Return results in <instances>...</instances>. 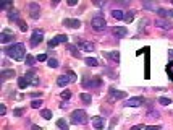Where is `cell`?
<instances>
[{
  "mask_svg": "<svg viewBox=\"0 0 173 130\" xmlns=\"http://www.w3.org/2000/svg\"><path fill=\"white\" fill-rule=\"evenodd\" d=\"M23 114H24V109H21V107H18V109L13 111V116H15V117H20V116H23Z\"/></svg>",
  "mask_w": 173,
  "mask_h": 130,
  "instance_id": "d590c367",
  "label": "cell"
},
{
  "mask_svg": "<svg viewBox=\"0 0 173 130\" xmlns=\"http://www.w3.org/2000/svg\"><path fill=\"white\" fill-rule=\"evenodd\" d=\"M47 65L50 67V69H57V67H58V60H57V59H49L47 60Z\"/></svg>",
  "mask_w": 173,
  "mask_h": 130,
  "instance_id": "f1b7e54d",
  "label": "cell"
},
{
  "mask_svg": "<svg viewBox=\"0 0 173 130\" xmlns=\"http://www.w3.org/2000/svg\"><path fill=\"white\" fill-rule=\"evenodd\" d=\"M74 46L78 49L84 50V52H92L94 50V44L91 41H86V39H81V37H76V41H74Z\"/></svg>",
  "mask_w": 173,
  "mask_h": 130,
  "instance_id": "277c9868",
  "label": "cell"
},
{
  "mask_svg": "<svg viewBox=\"0 0 173 130\" xmlns=\"http://www.w3.org/2000/svg\"><path fill=\"white\" fill-rule=\"evenodd\" d=\"M63 26L71 28V30H76V28H81V21L78 18H65L63 20Z\"/></svg>",
  "mask_w": 173,
  "mask_h": 130,
  "instance_id": "4fadbf2b",
  "label": "cell"
},
{
  "mask_svg": "<svg viewBox=\"0 0 173 130\" xmlns=\"http://www.w3.org/2000/svg\"><path fill=\"white\" fill-rule=\"evenodd\" d=\"M159 103L162 104V106H168V104H171V99H168V98H159Z\"/></svg>",
  "mask_w": 173,
  "mask_h": 130,
  "instance_id": "1f68e13d",
  "label": "cell"
},
{
  "mask_svg": "<svg viewBox=\"0 0 173 130\" xmlns=\"http://www.w3.org/2000/svg\"><path fill=\"white\" fill-rule=\"evenodd\" d=\"M18 26H20V30H21L23 33H24V31H28V25H26L23 20H20V21H18Z\"/></svg>",
  "mask_w": 173,
  "mask_h": 130,
  "instance_id": "d6a6232c",
  "label": "cell"
},
{
  "mask_svg": "<svg viewBox=\"0 0 173 130\" xmlns=\"http://www.w3.org/2000/svg\"><path fill=\"white\" fill-rule=\"evenodd\" d=\"M125 98H126L125 91H118L115 88H110V91H108V101H118V99H125Z\"/></svg>",
  "mask_w": 173,
  "mask_h": 130,
  "instance_id": "9c48e42d",
  "label": "cell"
},
{
  "mask_svg": "<svg viewBox=\"0 0 173 130\" xmlns=\"http://www.w3.org/2000/svg\"><path fill=\"white\" fill-rule=\"evenodd\" d=\"M41 117H44L45 120H49V119H52V111L50 109H42L41 111Z\"/></svg>",
  "mask_w": 173,
  "mask_h": 130,
  "instance_id": "83f0119b",
  "label": "cell"
},
{
  "mask_svg": "<svg viewBox=\"0 0 173 130\" xmlns=\"http://www.w3.org/2000/svg\"><path fill=\"white\" fill-rule=\"evenodd\" d=\"M44 41V31H41V30H36L32 33V36H31V41H29V44H31V47H37L39 44H41Z\"/></svg>",
  "mask_w": 173,
  "mask_h": 130,
  "instance_id": "8992f818",
  "label": "cell"
},
{
  "mask_svg": "<svg viewBox=\"0 0 173 130\" xmlns=\"http://www.w3.org/2000/svg\"><path fill=\"white\" fill-rule=\"evenodd\" d=\"M171 3H173V2H171Z\"/></svg>",
  "mask_w": 173,
  "mask_h": 130,
  "instance_id": "681fc988",
  "label": "cell"
},
{
  "mask_svg": "<svg viewBox=\"0 0 173 130\" xmlns=\"http://www.w3.org/2000/svg\"><path fill=\"white\" fill-rule=\"evenodd\" d=\"M110 13L115 20H125V12H122V10H112Z\"/></svg>",
  "mask_w": 173,
  "mask_h": 130,
  "instance_id": "7402d4cb",
  "label": "cell"
},
{
  "mask_svg": "<svg viewBox=\"0 0 173 130\" xmlns=\"http://www.w3.org/2000/svg\"><path fill=\"white\" fill-rule=\"evenodd\" d=\"M168 18H173V10H168Z\"/></svg>",
  "mask_w": 173,
  "mask_h": 130,
  "instance_id": "c3c4849f",
  "label": "cell"
},
{
  "mask_svg": "<svg viewBox=\"0 0 173 130\" xmlns=\"http://www.w3.org/2000/svg\"><path fill=\"white\" fill-rule=\"evenodd\" d=\"M26 86H29V81L26 80V77H20V78H18V88L24 89Z\"/></svg>",
  "mask_w": 173,
  "mask_h": 130,
  "instance_id": "cb8c5ba5",
  "label": "cell"
},
{
  "mask_svg": "<svg viewBox=\"0 0 173 130\" xmlns=\"http://www.w3.org/2000/svg\"><path fill=\"white\" fill-rule=\"evenodd\" d=\"M144 103V98L142 96H134V98H130L125 101V107H137V106H142Z\"/></svg>",
  "mask_w": 173,
  "mask_h": 130,
  "instance_id": "ba28073f",
  "label": "cell"
},
{
  "mask_svg": "<svg viewBox=\"0 0 173 130\" xmlns=\"http://www.w3.org/2000/svg\"><path fill=\"white\" fill-rule=\"evenodd\" d=\"M0 112H2V116H5V112H7V109H5L3 104H2V107H0Z\"/></svg>",
  "mask_w": 173,
  "mask_h": 130,
  "instance_id": "f6af8a7d",
  "label": "cell"
},
{
  "mask_svg": "<svg viewBox=\"0 0 173 130\" xmlns=\"http://www.w3.org/2000/svg\"><path fill=\"white\" fill-rule=\"evenodd\" d=\"M92 125H94V128H97V130H102L103 127H105V117L96 116L94 119H92Z\"/></svg>",
  "mask_w": 173,
  "mask_h": 130,
  "instance_id": "5bb4252c",
  "label": "cell"
},
{
  "mask_svg": "<svg viewBox=\"0 0 173 130\" xmlns=\"http://www.w3.org/2000/svg\"><path fill=\"white\" fill-rule=\"evenodd\" d=\"M84 62H86V65H89V67H97L99 65V60L94 59V57H86Z\"/></svg>",
  "mask_w": 173,
  "mask_h": 130,
  "instance_id": "484cf974",
  "label": "cell"
},
{
  "mask_svg": "<svg viewBox=\"0 0 173 130\" xmlns=\"http://www.w3.org/2000/svg\"><path fill=\"white\" fill-rule=\"evenodd\" d=\"M15 39V34L11 33L10 30H3L2 33H0V42L2 44H8Z\"/></svg>",
  "mask_w": 173,
  "mask_h": 130,
  "instance_id": "7c38bea8",
  "label": "cell"
},
{
  "mask_svg": "<svg viewBox=\"0 0 173 130\" xmlns=\"http://www.w3.org/2000/svg\"><path fill=\"white\" fill-rule=\"evenodd\" d=\"M68 50L71 52L73 57H76V59H81V54L76 50V46H73V44H68Z\"/></svg>",
  "mask_w": 173,
  "mask_h": 130,
  "instance_id": "d4e9b609",
  "label": "cell"
},
{
  "mask_svg": "<svg viewBox=\"0 0 173 130\" xmlns=\"http://www.w3.org/2000/svg\"><path fill=\"white\" fill-rule=\"evenodd\" d=\"M31 130H42V127H39V125H32Z\"/></svg>",
  "mask_w": 173,
  "mask_h": 130,
  "instance_id": "bcb514c9",
  "label": "cell"
},
{
  "mask_svg": "<svg viewBox=\"0 0 173 130\" xmlns=\"http://www.w3.org/2000/svg\"><path fill=\"white\" fill-rule=\"evenodd\" d=\"M147 117H149V119H157V117H159V112H157V111H149V112H147Z\"/></svg>",
  "mask_w": 173,
  "mask_h": 130,
  "instance_id": "8d00e7d4",
  "label": "cell"
},
{
  "mask_svg": "<svg viewBox=\"0 0 173 130\" xmlns=\"http://www.w3.org/2000/svg\"><path fill=\"white\" fill-rule=\"evenodd\" d=\"M102 54L105 55L108 60L115 62V64H118V62H120V52H118V50H110V52H102Z\"/></svg>",
  "mask_w": 173,
  "mask_h": 130,
  "instance_id": "9a60e30c",
  "label": "cell"
},
{
  "mask_svg": "<svg viewBox=\"0 0 173 130\" xmlns=\"http://www.w3.org/2000/svg\"><path fill=\"white\" fill-rule=\"evenodd\" d=\"M168 60H173V50H168Z\"/></svg>",
  "mask_w": 173,
  "mask_h": 130,
  "instance_id": "ee69618b",
  "label": "cell"
},
{
  "mask_svg": "<svg viewBox=\"0 0 173 130\" xmlns=\"http://www.w3.org/2000/svg\"><path fill=\"white\" fill-rule=\"evenodd\" d=\"M62 98L68 101V99L71 98V93H70V91H66V89H65V91H62Z\"/></svg>",
  "mask_w": 173,
  "mask_h": 130,
  "instance_id": "74e56055",
  "label": "cell"
},
{
  "mask_svg": "<svg viewBox=\"0 0 173 130\" xmlns=\"http://www.w3.org/2000/svg\"><path fill=\"white\" fill-rule=\"evenodd\" d=\"M36 60H37V59H34L32 55H26V64L29 65V67H32L34 64H36Z\"/></svg>",
  "mask_w": 173,
  "mask_h": 130,
  "instance_id": "4dcf8cb0",
  "label": "cell"
},
{
  "mask_svg": "<svg viewBox=\"0 0 173 130\" xmlns=\"http://www.w3.org/2000/svg\"><path fill=\"white\" fill-rule=\"evenodd\" d=\"M66 41H68L66 34H57L54 39H50V41H49V49H54V47L58 46V44H65Z\"/></svg>",
  "mask_w": 173,
  "mask_h": 130,
  "instance_id": "52a82bcc",
  "label": "cell"
},
{
  "mask_svg": "<svg viewBox=\"0 0 173 130\" xmlns=\"http://www.w3.org/2000/svg\"><path fill=\"white\" fill-rule=\"evenodd\" d=\"M68 83H71V80H70V77H68V75H60L58 78H57V85L62 86V88H65Z\"/></svg>",
  "mask_w": 173,
  "mask_h": 130,
  "instance_id": "d6986e66",
  "label": "cell"
},
{
  "mask_svg": "<svg viewBox=\"0 0 173 130\" xmlns=\"http://www.w3.org/2000/svg\"><path fill=\"white\" fill-rule=\"evenodd\" d=\"M134 10H130V12H125V21L126 23H131L133 20H134Z\"/></svg>",
  "mask_w": 173,
  "mask_h": 130,
  "instance_id": "4316f807",
  "label": "cell"
},
{
  "mask_svg": "<svg viewBox=\"0 0 173 130\" xmlns=\"http://www.w3.org/2000/svg\"><path fill=\"white\" fill-rule=\"evenodd\" d=\"M16 77V72L11 69V70H2V73H0V78H2L3 81H7V80H10V78H15Z\"/></svg>",
  "mask_w": 173,
  "mask_h": 130,
  "instance_id": "e0dca14e",
  "label": "cell"
},
{
  "mask_svg": "<svg viewBox=\"0 0 173 130\" xmlns=\"http://www.w3.org/2000/svg\"><path fill=\"white\" fill-rule=\"evenodd\" d=\"M28 8H29V15L32 20H37L41 16V7H39V3L31 2V3H28Z\"/></svg>",
  "mask_w": 173,
  "mask_h": 130,
  "instance_id": "30bf717a",
  "label": "cell"
},
{
  "mask_svg": "<svg viewBox=\"0 0 173 130\" xmlns=\"http://www.w3.org/2000/svg\"><path fill=\"white\" fill-rule=\"evenodd\" d=\"M70 122L74 124V125H86V124L89 122V116H88V112H86V111H83V109H76V111L71 112Z\"/></svg>",
  "mask_w": 173,
  "mask_h": 130,
  "instance_id": "7a4b0ae2",
  "label": "cell"
},
{
  "mask_svg": "<svg viewBox=\"0 0 173 130\" xmlns=\"http://www.w3.org/2000/svg\"><path fill=\"white\" fill-rule=\"evenodd\" d=\"M24 77H26V80L29 81V85H32V86H37V85H39V77H37V73H36L34 69L28 70Z\"/></svg>",
  "mask_w": 173,
  "mask_h": 130,
  "instance_id": "8fae6325",
  "label": "cell"
},
{
  "mask_svg": "<svg viewBox=\"0 0 173 130\" xmlns=\"http://www.w3.org/2000/svg\"><path fill=\"white\" fill-rule=\"evenodd\" d=\"M68 5H70V7H74V5H78V0H68Z\"/></svg>",
  "mask_w": 173,
  "mask_h": 130,
  "instance_id": "7bdbcfd3",
  "label": "cell"
},
{
  "mask_svg": "<svg viewBox=\"0 0 173 130\" xmlns=\"http://www.w3.org/2000/svg\"><path fill=\"white\" fill-rule=\"evenodd\" d=\"M91 26H92V30H94V31H103V30L107 28L105 18H103L100 13L94 15V18L91 20Z\"/></svg>",
  "mask_w": 173,
  "mask_h": 130,
  "instance_id": "3957f363",
  "label": "cell"
},
{
  "mask_svg": "<svg viewBox=\"0 0 173 130\" xmlns=\"http://www.w3.org/2000/svg\"><path fill=\"white\" fill-rule=\"evenodd\" d=\"M8 20H10V21H16V23H18V21H20V15H18V10L11 8L10 12H8Z\"/></svg>",
  "mask_w": 173,
  "mask_h": 130,
  "instance_id": "ffe728a7",
  "label": "cell"
},
{
  "mask_svg": "<svg viewBox=\"0 0 173 130\" xmlns=\"http://www.w3.org/2000/svg\"><path fill=\"white\" fill-rule=\"evenodd\" d=\"M5 54L8 55V57L11 59H15V60H23L24 59V52H26V49H24V44L23 42H16V44H11L10 47H7L3 50Z\"/></svg>",
  "mask_w": 173,
  "mask_h": 130,
  "instance_id": "6da1fadb",
  "label": "cell"
},
{
  "mask_svg": "<svg viewBox=\"0 0 173 130\" xmlns=\"http://www.w3.org/2000/svg\"><path fill=\"white\" fill-rule=\"evenodd\" d=\"M142 7H144V8H147V10H155V5L151 3V2H144V3H142Z\"/></svg>",
  "mask_w": 173,
  "mask_h": 130,
  "instance_id": "e575fe53",
  "label": "cell"
},
{
  "mask_svg": "<svg viewBox=\"0 0 173 130\" xmlns=\"http://www.w3.org/2000/svg\"><path fill=\"white\" fill-rule=\"evenodd\" d=\"M66 75L70 77L71 83H73V81H76V73H74V72H71V70H66Z\"/></svg>",
  "mask_w": 173,
  "mask_h": 130,
  "instance_id": "836d02e7",
  "label": "cell"
},
{
  "mask_svg": "<svg viewBox=\"0 0 173 130\" xmlns=\"http://www.w3.org/2000/svg\"><path fill=\"white\" fill-rule=\"evenodd\" d=\"M144 130H162V127L160 125H147Z\"/></svg>",
  "mask_w": 173,
  "mask_h": 130,
  "instance_id": "f35d334b",
  "label": "cell"
},
{
  "mask_svg": "<svg viewBox=\"0 0 173 130\" xmlns=\"http://www.w3.org/2000/svg\"><path fill=\"white\" fill-rule=\"evenodd\" d=\"M11 2H3V3H0V8H8V7H11Z\"/></svg>",
  "mask_w": 173,
  "mask_h": 130,
  "instance_id": "60d3db41",
  "label": "cell"
},
{
  "mask_svg": "<svg viewBox=\"0 0 173 130\" xmlns=\"http://www.w3.org/2000/svg\"><path fill=\"white\" fill-rule=\"evenodd\" d=\"M97 7H102V5H105V2H96Z\"/></svg>",
  "mask_w": 173,
  "mask_h": 130,
  "instance_id": "7dc6e473",
  "label": "cell"
},
{
  "mask_svg": "<svg viewBox=\"0 0 173 130\" xmlns=\"http://www.w3.org/2000/svg\"><path fill=\"white\" fill-rule=\"evenodd\" d=\"M57 127L60 130H70V125H68V122L65 119H58V120H57Z\"/></svg>",
  "mask_w": 173,
  "mask_h": 130,
  "instance_id": "44dd1931",
  "label": "cell"
},
{
  "mask_svg": "<svg viewBox=\"0 0 173 130\" xmlns=\"http://www.w3.org/2000/svg\"><path fill=\"white\" fill-rule=\"evenodd\" d=\"M113 34L117 37H125L126 34H128V30H126L125 26H115L113 28Z\"/></svg>",
  "mask_w": 173,
  "mask_h": 130,
  "instance_id": "ac0fdd59",
  "label": "cell"
},
{
  "mask_svg": "<svg viewBox=\"0 0 173 130\" xmlns=\"http://www.w3.org/2000/svg\"><path fill=\"white\" fill-rule=\"evenodd\" d=\"M41 106H42V101H41V99H34L32 103H31V107H32V109H39Z\"/></svg>",
  "mask_w": 173,
  "mask_h": 130,
  "instance_id": "f546056e",
  "label": "cell"
},
{
  "mask_svg": "<svg viewBox=\"0 0 173 130\" xmlns=\"http://www.w3.org/2000/svg\"><path fill=\"white\" fill-rule=\"evenodd\" d=\"M79 98H81V101L84 104H88V106L91 104V101H92V96L89 93H81V94H79Z\"/></svg>",
  "mask_w": 173,
  "mask_h": 130,
  "instance_id": "603a6c76",
  "label": "cell"
},
{
  "mask_svg": "<svg viewBox=\"0 0 173 130\" xmlns=\"http://www.w3.org/2000/svg\"><path fill=\"white\" fill-rule=\"evenodd\" d=\"M142 128H146V127H144L142 124H139V125H134V127H131L130 130H142Z\"/></svg>",
  "mask_w": 173,
  "mask_h": 130,
  "instance_id": "b9f144b4",
  "label": "cell"
},
{
  "mask_svg": "<svg viewBox=\"0 0 173 130\" xmlns=\"http://www.w3.org/2000/svg\"><path fill=\"white\" fill-rule=\"evenodd\" d=\"M100 85H102V80L99 77H91V78H84L83 80L84 88H99Z\"/></svg>",
  "mask_w": 173,
  "mask_h": 130,
  "instance_id": "5b68a950",
  "label": "cell"
},
{
  "mask_svg": "<svg viewBox=\"0 0 173 130\" xmlns=\"http://www.w3.org/2000/svg\"><path fill=\"white\" fill-rule=\"evenodd\" d=\"M36 59H37V62H45V60H49V59H47V55H45V54H41V55H37Z\"/></svg>",
  "mask_w": 173,
  "mask_h": 130,
  "instance_id": "ab89813d",
  "label": "cell"
},
{
  "mask_svg": "<svg viewBox=\"0 0 173 130\" xmlns=\"http://www.w3.org/2000/svg\"><path fill=\"white\" fill-rule=\"evenodd\" d=\"M155 26H159V28H162V30H173V23L168 20H157L155 21Z\"/></svg>",
  "mask_w": 173,
  "mask_h": 130,
  "instance_id": "2e32d148",
  "label": "cell"
}]
</instances>
